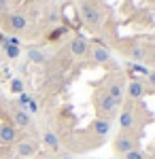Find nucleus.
Here are the masks:
<instances>
[{
    "label": "nucleus",
    "mask_w": 155,
    "mask_h": 159,
    "mask_svg": "<svg viewBox=\"0 0 155 159\" xmlns=\"http://www.w3.org/2000/svg\"><path fill=\"white\" fill-rule=\"evenodd\" d=\"M89 60H92V64H96V66H100V64H106L108 60H110V49L108 47H104V45H98V43H94V45H89Z\"/></svg>",
    "instance_id": "6e6552de"
},
{
    "label": "nucleus",
    "mask_w": 155,
    "mask_h": 159,
    "mask_svg": "<svg viewBox=\"0 0 155 159\" xmlns=\"http://www.w3.org/2000/svg\"><path fill=\"white\" fill-rule=\"evenodd\" d=\"M119 127L123 132H138V117H136V108L132 104H125L123 110L119 112Z\"/></svg>",
    "instance_id": "423d86ee"
},
{
    "label": "nucleus",
    "mask_w": 155,
    "mask_h": 159,
    "mask_svg": "<svg viewBox=\"0 0 155 159\" xmlns=\"http://www.w3.org/2000/svg\"><path fill=\"white\" fill-rule=\"evenodd\" d=\"M147 159H155V155H151V157H147Z\"/></svg>",
    "instance_id": "a878e982"
},
{
    "label": "nucleus",
    "mask_w": 155,
    "mask_h": 159,
    "mask_svg": "<svg viewBox=\"0 0 155 159\" xmlns=\"http://www.w3.org/2000/svg\"><path fill=\"white\" fill-rule=\"evenodd\" d=\"M94 106H96V115H98V119L113 121L115 117H119L121 104L117 102V100H113L110 96H106L104 91H96V96H94Z\"/></svg>",
    "instance_id": "f257e3e1"
},
{
    "label": "nucleus",
    "mask_w": 155,
    "mask_h": 159,
    "mask_svg": "<svg viewBox=\"0 0 155 159\" xmlns=\"http://www.w3.org/2000/svg\"><path fill=\"white\" fill-rule=\"evenodd\" d=\"M9 115H11V123L15 127H21V129L32 127V115H28V112L21 110L19 106H13V108L9 110Z\"/></svg>",
    "instance_id": "1a4fd4ad"
},
{
    "label": "nucleus",
    "mask_w": 155,
    "mask_h": 159,
    "mask_svg": "<svg viewBox=\"0 0 155 159\" xmlns=\"http://www.w3.org/2000/svg\"><path fill=\"white\" fill-rule=\"evenodd\" d=\"M136 148H140V134L138 132H123L121 129L113 140V151L121 157L130 151H136Z\"/></svg>",
    "instance_id": "f03ea898"
},
{
    "label": "nucleus",
    "mask_w": 155,
    "mask_h": 159,
    "mask_svg": "<svg viewBox=\"0 0 155 159\" xmlns=\"http://www.w3.org/2000/svg\"><path fill=\"white\" fill-rule=\"evenodd\" d=\"M125 53H128V57H130L132 61H143L147 60V47L144 45H140V43H134V45H130L128 49H125Z\"/></svg>",
    "instance_id": "2eb2a0df"
},
{
    "label": "nucleus",
    "mask_w": 155,
    "mask_h": 159,
    "mask_svg": "<svg viewBox=\"0 0 155 159\" xmlns=\"http://www.w3.org/2000/svg\"><path fill=\"white\" fill-rule=\"evenodd\" d=\"M0 47H2L4 55H7L9 60H17V57L21 55V47H13V45H7V43H0Z\"/></svg>",
    "instance_id": "f3484780"
},
{
    "label": "nucleus",
    "mask_w": 155,
    "mask_h": 159,
    "mask_svg": "<svg viewBox=\"0 0 155 159\" xmlns=\"http://www.w3.org/2000/svg\"><path fill=\"white\" fill-rule=\"evenodd\" d=\"M43 144H45L49 151H60L62 148V140H60V136L55 134L53 129H45V132H43Z\"/></svg>",
    "instance_id": "4468645a"
},
{
    "label": "nucleus",
    "mask_w": 155,
    "mask_h": 159,
    "mask_svg": "<svg viewBox=\"0 0 155 159\" xmlns=\"http://www.w3.org/2000/svg\"><path fill=\"white\" fill-rule=\"evenodd\" d=\"M147 157H149V155L144 153L143 148H136V151H130V153H125V155H123L121 159H147Z\"/></svg>",
    "instance_id": "6ab92c4d"
},
{
    "label": "nucleus",
    "mask_w": 155,
    "mask_h": 159,
    "mask_svg": "<svg viewBox=\"0 0 155 159\" xmlns=\"http://www.w3.org/2000/svg\"><path fill=\"white\" fill-rule=\"evenodd\" d=\"M147 61H149V64L155 68V49H151L149 53H147Z\"/></svg>",
    "instance_id": "b1692460"
},
{
    "label": "nucleus",
    "mask_w": 155,
    "mask_h": 159,
    "mask_svg": "<svg viewBox=\"0 0 155 159\" xmlns=\"http://www.w3.org/2000/svg\"><path fill=\"white\" fill-rule=\"evenodd\" d=\"M79 11H81V19H83V24L87 25V28L98 30V28L102 25V11H100V7H98L96 2L83 0L81 7H79Z\"/></svg>",
    "instance_id": "7ed1b4c3"
},
{
    "label": "nucleus",
    "mask_w": 155,
    "mask_h": 159,
    "mask_svg": "<svg viewBox=\"0 0 155 159\" xmlns=\"http://www.w3.org/2000/svg\"><path fill=\"white\" fill-rule=\"evenodd\" d=\"M87 132L94 134L96 138H100V140H104V138L110 134V121H106V119H98V117H96L94 121L89 123Z\"/></svg>",
    "instance_id": "9b49d317"
},
{
    "label": "nucleus",
    "mask_w": 155,
    "mask_h": 159,
    "mask_svg": "<svg viewBox=\"0 0 155 159\" xmlns=\"http://www.w3.org/2000/svg\"><path fill=\"white\" fill-rule=\"evenodd\" d=\"M87 51H89V40L85 36L77 34V36L70 38V43H68V53H70L72 57H85Z\"/></svg>",
    "instance_id": "0eeeda50"
},
{
    "label": "nucleus",
    "mask_w": 155,
    "mask_h": 159,
    "mask_svg": "<svg viewBox=\"0 0 155 159\" xmlns=\"http://www.w3.org/2000/svg\"><path fill=\"white\" fill-rule=\"evenodd\" d=\"M144 93H147V85H144V81H140V79H134V81H130V83L125 85V96H128L132 102L143 100Z\"/></svg>",
    "instance_id": "9d476101"
},
{
    "label": "nucleus",
    "mask_w": 155,
    "mask_h": 159,
    "mask_svg": "<svg viewBox=\"0 0 155 159\" xmlns=\"http://www.w3.org/2000/svg\"><path fill=\"white\" fill-rule=\"evenodd\" d=\"M81 2H83V0H81Z\"/></svg>",
    "instance_id": "bb28decb"
},
{
    "label": "nucleus",
    "mask_w": 155,
    "mask_h": 159,
    "mask_svg": "<svg viewBox=\"0 0 155 159\" xmlns=\"http://www.w3.org/2000/svg\"><path fill=\"white\" fill-rule=\"evenodd\" d=\"M144 85L151 87V89H155V68H153V70H149V74L144 76Z\"/></svg>",
    "instance_id": "4be33fe9"
},
{
    "label": "nucleus",
    "mask_w": 155,
    "mask_h": 159,
    "mask_svg": "<svg viewBox=\"0 0 155 159\" xmlns=\"http://www.w3.org/2000/svg\"><path fill=\"white\" fill-rule=\"evenodd\" d=\"M30 100H32V96H30V93H19V98H17V106H19V108L21 110H26V106H28V102H30Z\"/></svg>",
    "instance_id": "aec40b11"
},
{
    "label": "nucleus",
    "mask_w": 155,
    "mask_h": 159,
    "mask_svg": "<svg viewBox=\"0 0 155 159\" xmlns=\"http://www.w3.org/2000/svg\"><path fill=\"white\" fill-rule=\"evenodd\" d=\"M36 153V142L32 140H17L15 142V155L17 157H32Z\"/></svg>",
    "instance_id": "ddd939ff"
},
{
    "label": "nucleus",
    "mask_w": 155,
    "mask_h": 159,
    "mask_svg": "<svg viewBox=\"0 0 155 159\" xmlns=\"http://www.w3.org/2000/svg\"><path fill=\"white\" fill-rule=\"evenodd\" d=\"M9 13V0H0V15Z\"/></svg>",
    "instance_id": "5701e85b"
},
{
    "label": "nucleus",
    "mask_w": 155,
    "mask_h": 159,
    "mask_svg": "<svg viewBox=\"0 0 155 159\" xmlns=\"http://www.w3.org/2000/svg\"><path fill=\"white\" fill-rule=\"evenodd\" d=\"M58 159H74V157H72V155H60Z\"/></svg>",
    "instance_id": "393cba45"
},
{
    "label": "nucleus",
    "mask_w": 155,
    "mask_h": 159,
    "mask_svg": "<svg viewBox=\"0 0 155 159\" xmlns=\"http://www.w3.org/2000/svg\"><path fill=\"white\" fill-rule=\"evenodd\" d=\"M0 17H2V25H7L11 34H21L28 30V17L21 13H4Z\"/></svg>",
    "instance_id": "20e7f679"
},
{
    "label": "nucleus",
    "mask_w": 155,
    "mask_h": 159,
    "mask_svg": "<svg viewBox=\"0 0 155 159\" xmlns=\"http://www.w3.org/2000/svg\"><path fill=\"white\" fill-rule=\"evenodd\" d=\"M106 96H110L113 100H117L119 104H123V96H125V81L121 74H115L110 76L106 83H104V89H102Z\"/></svg>",
    "instance_id": "39448f33"
},
{
    "label": "nucleus",
    "mask_w": 155,
    "mask_h": 159,
    "mask_svg": "<svg viewBox=\"0 0 155 159\" xmlns=\"http://www.w3.org/2000/svg\"><path fill=\"white\" fill-rule=\"evenodd\" d=\"M9 87H11V91L13 93H24V81L19 79V76H15V79H11V83H9Z\"/></svg>",
    "instance_id": "a211bd4d"
},
{
    "label": "nucleus",
    "mask_w": 155,
    "mask_h": 159,
    "mask_svg": "<svg viewBox=\"0 0 155 159\" xmlns=\"http://www.w3.org/2000/svg\"><path fill=\"white\" fill-rule=\"evenodd\" d=\"M38 110H40V106H38V102L32 98L30 102H28V106H26V112H28V115H36Z\"/></svg>",
    "instance_id": "412c9836"
},
{
    "label": "nucleus",
    "mask_w": 155,
    "mask_h": 159,
    "mask_svg": "<svg viewBox=\"0 0 155 159\" xmlns=\"http://www.w3.org/2000/svg\"><path fill=\"white\" fill-rule=\"evenodd\" d=\"M26 57H28V61H32V64H45V61H47L45 51L36 49V47H30V49L26 51Z\"/></svg>",
    "instance_id": "dca6fc26"
},
{
    "label": "nucleus",
    "mask_w": 155,
    "mask_h": 159,
    "mask_svg": "<svg viewBox=\"0 0 155 159\" xmlns=\"http://www.w3.org/2000/svg\"><path fill=\"white\" fill-rule=\"evenodd\" d=\"M0 142L2 144H15L17 142V127L13 123H0Z\"/></svg>",
    "instance_id": "f8f14e48"
}]
</instances>
